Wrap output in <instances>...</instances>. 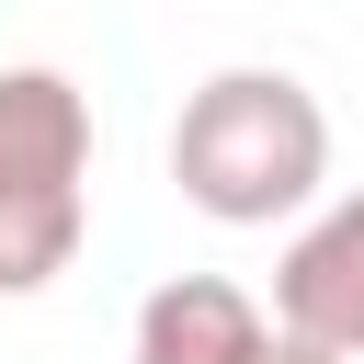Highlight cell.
I'll return each instance as SVG.
<instances>
[{
	"mask_svg": "<svg viewBox=\"0 0 364 364\" xmlns=\"http://www.w3.org/2000/svg\"><path fill=\"white\" fill-rule=\"evenodd\" d=\"M171 182L216 228H273L307 216L330 182V114L296 68H216L171 114Z\"/></svg>",
	"mask_w": 364,
	"mask_h": 364,
	"instance_id": "6da1fadb",
	"label": "cell"
},
{
	"mask_svg": "<svg viewBox=\"0 0 364 364\" xmlns=\"http://www.w3.org/2000/svg\"><path fill=\"white\" fill-rule=\"evenodd\" d=\"M91 239V91L68 68H0V296H34Z\"/></svg>",
	"mask_w": 364,
	"mask_h": 364,
	"instance_id": "7a4b0ae2",
	"label": "cell"
},
{
	"mask_svg": "<svg viewBox=\"0 0 364 364\" xmlns=\"http://www.w3.org/2000/svg\"><path fill=\"white\" fill-rule=\"evenodd\" d=\"M273 330L364 364V193L318 205V216L284 239V262H273Z\"/></svg>",
	"mask_w": 364,
	"mask_h": 364,
	"instance_id": "3957f363",
	"label": "cell"
},
{
	"mask_svg": "<svg viewBox=\"0 0 364 364\" xmlns=\"http://www.w3.org/2000/svg\"><path fill=\"white\" fill-rule=\"evenodd\" d=\"M262 341H273V318L228 273H171L136 307V364H262Z\"/></svg>",
	"mask_w": 364,
	"mask_h": 364,
	"instance_id": "277c9868",
	"label": "cell"
},
{
	"mask_svg": "<svg viewBox=\"0 0 364 364\" xmlns=\"http://www.w3.org/2000/svg\"><path fill=\"white\" fill-rule=\"evenodd\" d=\"M262 364H353V353H318V341H296V330H273V341H262Z\"/></svg>",
	"mask_w": 364,
	"mask_h": 364,
	"instance_id": "5b68a950",
	"label": "cell"
}]
</instances>
